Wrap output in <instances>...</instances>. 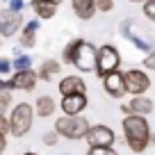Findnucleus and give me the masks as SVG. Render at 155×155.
I'll list each match as a JSON object with an SVG mask.
<instances>
[{"label":"nucleus","mask_w":155,"mask_h":155,"mask_svg":"<svg viewBox=\"0 0 155 155\" xmlns=\"http://www.w3.org/2000/svg\"><path fill=\"white\" fill-rule=\"evenodd\" d=\"M62 62L75 66L80 73H94L96 68V46L87 39H71L62 50Z\"/></svg>","instance_id":"nucleus-1"},{"label":"nucleus","mask_w":155,"mask_h":155,"mask_svg":"<svg viewBox=\"0 0 155 155\" xmlns=\"http://www.w3.org/2000/svg\"><path fill=\"white\" fill-rule=\"evenodd\" d=\"M123 139L132 153H144L150 144V123L148 116L141 114H126L121 121Z\"/></svg>","instance_id":"nucleus-2"},{"label":"nucleus","mask_w":155,"mask_h":155,"mask_svg":"<svg viewBox=\"0 0 155 155\" xmlns=\"http://www.w3.org/2000/svg\"><path fill=\"white\" fill-rule=\"evenodd\" d=\"M7 121H9V135L21 139L30 132V128L34 123V107L30 103H18V105L12 107Z\"/></svg>","instance_id":"nucleus-3"},{"label":"nucleus","mask_w":155,"mask_h":155,"mask_svg":"<svg viewBox=\"0 0 155 155\" xmlns=\"http://www.w3.org/2000/svg\"><path fill=\"white\" fill-rule=\"evenodd\" d=\"M89 126H91V123H89L82 114H78V116L62 114L57 121H55V128H53V130L57 132L59 137H64V139L78 141V139H84V135H87Z\"/></svg>","instance_id":"nucleus-4"},{"label":"nucleus","mask_w":155,"mask_h":155,"mask_svg":"<svg viewBox=\"0 0 155 155\" xmlns=\"http://www.w3.org/2000/svg\"><path fill=\"white\" fill-rule=\"evenodd\" d=\"M119 66H121V53L116 50V46H112V44L98 46L94 73H96L98 78H103V75H107V73H112V71H119Z\"/></svg>","instance_id":"nucleus-5"},{"label":"nucleus","mask_w":155,"mask_h":155,"mask_svg":"<svg viewBox=\"0 0 155 155\" xmlns=\"http://www.w3.org/2000/svg\"><path fill=\"white\" fill-rule=\"evenodd\" d=\"M123 84H126V94L130 96H139V94H146L150 89V75L141 68H128L123 71Z\"/></svg>","instance_id":"nucleus-6"},{"label":"nucleus","mask_w":155,"mask_h":155,"mask_svg":"<svg viewBox=\"0 0 155 155\" xmlns=\"http://www.w3.org/2000/svg\"><path fill=\"white\" fill-rule=\"evenodd\" d=\"M89 146H101V148H112L116 141V135L110 126L105 123H96V126H89L87 135H84Z\"/></svg>","instance_id":"nucleus-7"},{"label":"nucleus","mask_w":155,"mask_h":155,"mask_svg":"<svg viewBox=\"0 0 155 155\" xmlns=\"http://www.w3.org/2000/svg\"><path fill=\"white\" fill-rule=\"evenodd\" d=\"M23 12H12L9 7L7 9H0V37L2 39H12L21 32L23 28Z\"/></svg>","instance_id":"nucleus-8"},{"label":"nucleus","mask_w":155,"mask_h":155,"mask_svg":"<svg viewBox=\"0 0 155 155\" xmlns=\"http://www.w3.org/2000/svg\"><path fill=\"white\" fill-rule=\"evenodd\" d=\"M101 84H103V91L107 94L110 98H123L126 96V84H123V73L121 71H112L107 75L101 78Z\"/></svg>","instance_id":"nucleus-9"},{"label":"nucleus","mask_w":155,"mask_h":155,"mask_svg":"<svg viewBox=\"0 0 155 155\" xmlns=\"http://www.w3.org/2000/svg\"><path fill=\"white\" fill-rule=\"evenodd\" d=\"M153 110H155V101H150V96H146V94L132 96L130 103H123V105H121L123 114H141V116H148Z\"/></svg>","instance_id":"nucleus-10"},{"label":"nucleus","mask_w":155,"mask_h":155,"mask_svg":"<svg viewBox=\"0 0 155 155\" xmlns=\"http://www.w3.org/2000/svg\"><path fill=\"white\" fill-rule=\"evenodd\" d=\"M89 101H87V94H71V96H62L59 101V110L62 114H68V116H78L87 110Z\"/></svg>","instance_id":"nucleus-11"},{"label":"nucleus","mask_w":155,"mask_h":155,"mask_svg":"<svg viewBox=\"0 0 155 155\" xmlns=\"http://www.w3.org/2000/svg\"><path fill=\"white\" fill-rule=\"evenodd\" d=\"M12 89H18V91H32L39 82V75L34 68H25V71H14L12 75Z\"/></svg>","instance_id":"nucleus-12"},{"label":"nucleus","mask_w":155,"mask_h":155,"mask_svg":"<svg viewBox=\"0 0 155 155\" xmlns=\"http://www.w3.org/2000/svg\"><path fill=\"white\" fill-rule=\"evenodd\" d=\"M59 96H71V94H87V82L80 75H64L57 84Z\"/></svg>","instance_id":"nucleus-13"},{"label":"nucleus","mask_w":155,"mask_h":155,"mask_svg":"<svg viewBox=\"0 0 155 155\" xmlns=\"http://www.w3.org/2000/svg\"><path fill=\"white\" fill-rule=\"evenodd\" d=\"M39 28H41V21L39 18H32V21H28V23H23L21 34H18V46L21 48H34V46H37Z\"/></svg>","instance_id":"nucleus-14"},{"label":"nucleus","mask_w":155,"mask_h":155,"mask_svg":"<svg viewBox=\"0 0 155 155\" xmlns=\"http://www.w3.org/2000/svg\"><path fill=\"white\" fill-rule=\"evenodd\" d=\"M55 110H57V103H55V98L48 96V94H44V96H39L37 101H34V116H39V119L53 116Z\"/></svg>","instance_id":"nucleus-15"},{"label":"nucleus","mask_w":155,"mask_h":155,"mask_svg":"<svg viewBox=\"0 0 155 155\" xmlns=\"http://www.w3.org/2000/svg\"><path fill=\"white\" fill-rule=\"evenodd\" d=\"M71 9L80 21H91L96 14V0H71Z\"/></svg>","instance_id":"nucleus-16"},{"label":"nucleus","mask_w":155,"mask_h":155,"mask_svg":"<svg viewBox=\"0 0 155 155\" xmlns=\"http://www.w3.org/2000/svg\"><path fill=\"white\" fill-rule=\"evenodd\" d=\"M59 71H62V62H57V59H44L41 66L37 68V75L44 82H53L55 78L59 75Z\"/></svg>","instance_id":"nucleus-17"},{"label":"nucleus","mask_w":155,"mask_h":155,"mask_svg":"<svg viewBox=\"0 0 155 155\" xmlns=\"http://www.w3.org/2000/svg\"><path fill=\"white\" fill-rule=\"evenodd\" d=\"M30 5H32L34 14H37L39 21H48L53 18L55 14H57V5H53V2H44V0H30Z\"/></svg>","instance_id":"nucleus-18"},{"label":"nucleus","mask_w":155,"mask_h":155,"mask_svg":"<svg viewBox=\"0 0 155 155\" xmlns=\"http://www.w3.org/2000/svg\"><path fill=\"white\" fill-rule=\"evenodd\" d=\"M121 28H123V30H121V34L128 39V41H130L132 46H135L137 50H141V53H148V50H150V44H148V41H144L141 37H137V34H132V32H128V30H126V28H128V23H123Z\"/></svg>","instance_id":"nucleus-19"},{"label":"nucleus","mask_w":155,"mask_h":155,"mask_svg":"<svg viewBox=\"0 0 155 155\" xmlns=\"http://www.w3.org/2000/svg\"><path fill=\"white\" fill-rule=\"evenodd\" d=\"M12 66H14V71H25V68H32V57L25 53L16 55L14 59H12Z\"/></svg>","instance_id":"nucleus-20"},{"label":"nucleus","mask_w":155,"mask_h":155,"mask_svg":"<svg viewBox=\"0 0 155 155\" xmlns=\"http://www.w3.org/2000/svg\"><path fill=\"white\" fill-rule=\"evenodd\" d=\"M141 12H144V16L148 21L155 23V0H144V2H141Z\"/></svg>","instance_id":"nucleus-21"},{"label":"nucleus","mask_w":155,"mask_h":155,"mask_svg":"<svg viewBox=\"0 0 155 155\" xmlns=\"http://www.w3.org/2000/svg\"><path fill=\"white\" fill-rule=\"evenodd\" d=\"M87 155H119V153L114 150V146H112V148H101V146H89Z\"/></svg>","instance_id":"nucleus-22"},{"label":"nucleus","mask_w":155,"mask_h":155,"mask_svg":"<svg viewBox=\"0 0 155 155\" xmlns=\"http://www.w3.org/2000/svg\"><path fill=\"white\" fill-rule=\"evenodd\" d=\"M12 71H14V66H12V59H9V57H0V78L9 75Z\"/></svg>","instance_id":"nucleus-23"},{"label":"nucleus","mask_w":155,"mask_h":155,"mask_svg":"<svg viewBox=\"0 0 155 155\" xmlns=\"http://www.w3.org/2000/svg\"><path fill=\"white\" fill-rule=\"evenodd\" d=\"M114 9V0H96V12L107 14V12Z\"/></svg>","instance_id":"nucleus-24"},{"label":"nucleus","mask_w":155,"mask_h":155,"mask_svg":"<svg viewBox=\"0 0 155 155\" xmlns=\"http://www.w3.org/2000/svg\"><path fill=\"white\" fill-rule=\"evenodd\" d=\"M144 66L148 68V71H155V48H150L148 53H146V57H144Z\"/></svg>","instance_id":"nucleus-25"},{"label":"nucleus","mask_w":155,"mask_h":155,"mask_svg":"<svg viewBox=\"0 0 155 155\" xmlns=\"http://www.w3.org/2000/svg\"><path fill=\"white\" fill-rule=\"evenodd\" d=\"M41 139H44V144H46V146H55V144L59 141V135H57L55 130H50V132H46Z\"/></svg>","instance_id":"nucleus-26"},{"label":"nucleus","mask_w":155,"mask_h":155,"mask_svg":"<svg viewBox=\"0 0 155 155\" xmlns=\"http://www.w3.org/2000/svg\"><path fill=\"white\" fill-rule=\"evenodd\" d=\"M7 7L12 12H23L25 9V0H7Z\"/></svg>","instance_id":"nucleus-27"},{"label":"nucleus","mask_w":155,"mask_h":155,"mask_svg":"<svg viewBox=\"0 0 155 155\" xmlns=\"http://www.w3.org/2000/svg\"><path fill=\"white\" fill-rule=\"evenodd\" d=\"M0 135H2V137L9 135V121H7L5 114H0Z\"/></svg>","instance_id":"nucleus-28"},{"label":"nucleus","mask_w":155,"mask_h":155,"mask_svg":"<svg viewBox=\"0 0 155 155\" xmlns=\"http://www.w3.org/2000/svg\"><path fill=\"white\" fill-rule=\"evenodd\" d=\"M0 103L9 107L12 103H14V101H12V91H0Z\"/></svg>","instance_id":"nucleus-29"},{"label":"nucleus","mask_w":155,"mask_h":155,"mask_svg":"<svg viewBox=\"0 0 155 155\" xmlns=\"http://www.w3.org/2000/svg\"><path fill=\"white\" fill-rule=\"evenodd\" d=\"M0 91H14V89H12V82H9V80L0 78Z\"/></svg>","instance_id":"nucleus-30"},{"label":"nucleus","mask_w":155,"mask_h":155,"mask_svg":"<svg viewBox=\"0 0 155 155\" xmlns=\"http://www.w3.org/2000/svg\"><path fill=\"white\" fill-rule=\"evenodd\" d=\"M5 148H7V137H2V135H0V155L5 153Z\"/></svg>","instance_id":"nucleus-31"},{"label":"nucleus","mask_w":155,"mask_h":155,"mask_svg":"<svg viewBox=\"0 0 155 155\" xmlns=\"http://www.w3.org/2000/svg\"><path fill=\"white\" fill-rule=\"evenodd\" d=\"M44 2H53V5H57V7H59V5L64 2V0H44Z\"/></svg>","instance_id":"nucleus-32"},{"label":"nucleus","mask_w":155,"mask_h":155,"mask_svg":"<svg viewBox=\"0 0 155 155\" xmlns=\"http://www.w3.org/2000/svg\"><path fill=\"white\" fill-rule=\"evenodd\" d=\"M7 112V105H2V103H0V114H5Z\"/></svg>","instance_id":"nucleus-33"},{"label":"nucleus","mask_w":155,"mask_h":155,"mask_svg":"<svg viewBox=\"0 0 155 155\" xmlns=\"http://www.w3.org/2000/svg\"><path fill=\"white\" fill-rule=\"evenodd\" d=\"M23 155H39V153H34V150H25Z\"/></svg>","instance_id":"nucleus-34"},{"label":"nucleus","mask_w":155,"mask_h":155,"mask_svg":"<svg viewBox=\"0 0 155 155\" xmlns=\"http://www.w3.org/2000/svg\"><path fill=\"white\" fill-rule=\"evenodd\" d=\"M128 2H144V0H128Z\"/></svg>","instance_id":"nucleus-35"}]
</instances>
